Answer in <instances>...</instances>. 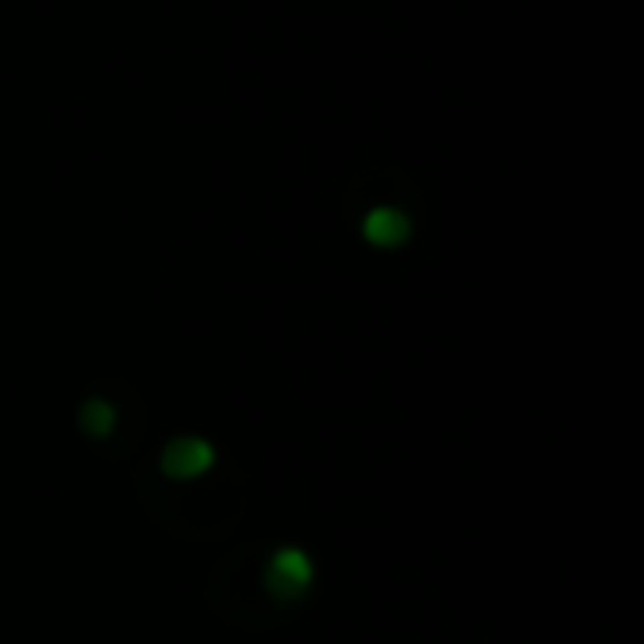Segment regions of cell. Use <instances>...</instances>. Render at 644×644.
Listing matches in <instances>:
<instances>
[{
	"label": "cell",
	"instance_id": "1",
	"mask_svg": "<svg viewBox=\"0 0 644 644\" xmlns=\"http://www.w3.org/2000/svg\"><path fill=\"white\" fill-rule=\"evenodd\" d=\"M309 581H313V561H309L306 550H298V547L275 550V558L268 566L272 595H279V600H298V595L309 588Z\"/></svg>",
	"mask_w": 644,
	"mask_h": 644
},
{
	"label": "cell",
	"instance_id": "2",
	"mask_svg": "<svg viewBox=\"0 0 644 644\" xmlns=\"http://www.w3.org/2000/svg\"><path fill=\"white\" fill-rule=\"evenodd\" d=\"M211 464H215V453H211V445L200 437H173L170 445L162 448V472L173 478H197V475H204Z\"/></svg>",
	"mask_w": 644,
	"mask_h": 644
},
{
	"label": "cell",
	"instance_id": "4",
	"mask_svg": "<svg viewBox=\"0 0 644 644\" xmlns=\"http://www.w3.org/2000/svg\"><path fill=\"white\" fill-rule=\"evenodd\" d=\"M80 426H84V434L91 437H106L109 430H114V408H109L106 400H87L84 408H80Z\"/></svg>",
	"mask_w": 644,
	"mask_h": 644
},
{
	"label": "cell",
	"instance_id": "3",
	"mask_svg": "<svg viewBox=\"0 0 644 644\" xmlns=\"http://www.w3.org/2000/svg\"><path fill=\"white\" fill-rule=\"evenodd\" d=\"M408 219L400 215L395 208H377V211H370L366 215V237H370L373 245H400L403 237H408Z\"/></svg>",
	"mask_w": 644,
	"mask_h": 644
}]
</instances>
